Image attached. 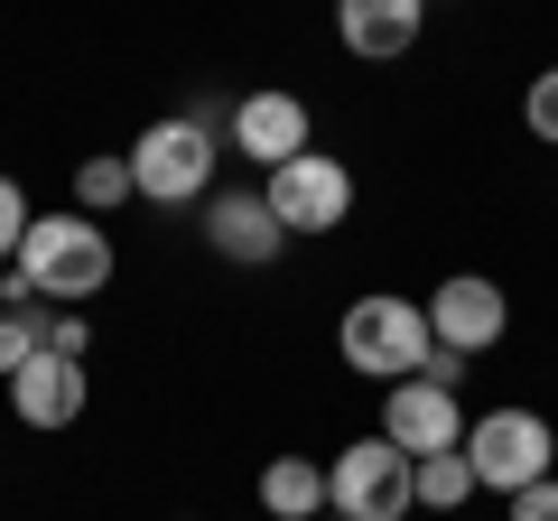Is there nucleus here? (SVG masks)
I'll return each instance as SVG.
<instances>
[{
	"instance_id": "nucleus-2",
	"label": "nucleus",
	"mask_w": 558,
	"mask_h": 521,
	"mask_svg": "<svg viewBox=\"0 0 558 521\" xmlns=\"http://www.w3.org/2000/svg\"><path fill=\"white\" fill-rule=\"evenodd\" d=\"M336 354H344V373H363V381H410L418 363H428V307L418 299H391V289H373V299H354L344 307V326H336Z\"/></svg>"
},
{
	"instance_id": "nucleus-20",
	"label": "nucleus",
	"mask_w": 558,
	"mask_h": 521,
	"mask_svg": "<svg viewBox=\"0 0 558 521\" xmlns=\"http://www.w3.org/2000/svg\"><path fill=\"white\" fill-rule=\"evenodd\" d=\"M84 344H94V326H84V317H47V354H75L84 363Z\"/></svg>"
},
{
	"instance_id": "nucleus-4",
	"label": "nucleus",
	"mask_w": 558,
	"mask_h": 521,
	"mask_svg": "<svg viewBox=\"0 0 558 521\" xmlns=\"http://www.w3.org/2000/svg\"><path fill=\"white\" fill-rule=\"evenodd\" d=\"M465 465H475V494H521V484L558 475V428L539 410H484L465 420Z\"/></svg>"
},
{
	"instance_id": "nucleus-22",
	"label": "nucleus",
	"mask_w": 558,
	"mask_h": 521,
	"mask_svg": "<svg viewBox=\"0 0 558 521\" xmlns=\"http://www.w3.org/2000/svg\"><path fill=\"white\" fill-rule=\"evenodd\" d=\"M326 521H344V512H326Z\"/></svg>"
},
{
	"instance_id": "nucleus-7",
	"label": "nucleus",
	"mask_w": 558,
	"mask_h": 521,
	"mask_svg": "<svg viewBox=\"0 0 558 521\" xmlns=\"http://www.w3.org/2000/svg\"><path fill=\"white\" fill-rule=\"evenodd\" d=\"M512 336V299H502L484 270H457V280L428 289V344H447V354H484V344Z\"/></svg>"
},
{
	"instance_id": "nucleus-14",
	"label": "nucleus",
	"mask_w": 558,
	"mask_h": 521,
	"mask_svg": "<svg viewBox=\"0 0 558 521\" xmlns=\"http://www.w3.org/2000/svg\"><path fill=\"white\" fill-rule=\"evenodd\" d=\"M410 494L428 502V512H457V502H475V465H465V447L418 457V465H410Z\"/></svg>"
},
{
	"instance_id": "nucleus-16",
	"label": "nucleus",
	"mask_w": 558,
	"mask_h": 521,
	"mask_svg": "<svg viewBox=\"0 0 558 521\" xmlns=\"http://www.w3.org/2000/svg\"><path fill=\"white\" fill-rule=\"evenodd\" d=\"M38 344H47V317H38V307H0V381L20 373Z\"/></svg>"
},
{
	"instance_id": "nucleus-11",
	"label": "nucleus",
	"mask_w": 558,
	"mask_h": 521,
	"mask_svg": "<svg viewBox=\"0 0 558 521\" xmlns=\"http://www.w3.org/2000/svg\"><path fill=\"white\" fill-rule=\"evenodd\" d=\"M233 149L252 168H289L307 149V102L289 94V84H260V94L233 102Z\"/></svg>"
},
{
	"instance_id": "nucleus-10",
	"label": "nucleus",
	"mask_w": 558,
	"mask_h": 521,
	"mask_svg": "<svg viewBox=\"0 0 558 521\" xmlns=\"http://www.w3.org/2000/svg\"><path fill=\"white\" fill-rule=\"evenodd\" d=\"M279 242H289V233H279V215H270L260 186H215V196H205V252L260 270V260H279Z\"/></svg>"
},
{
	"instance_id": "nucleus-13",
	"label": "nucleus",
	"mask_w": 558,
	"mask_h": 521,
	"mask_svg": "<svg viewBox=\"0 0 558 521\" xmlns=\"http://www.w3.org/2000/svg\"><path fill=\"white\" fill-rule=\"evenodd\" d=\"M260 512H270V521H326V465L270 457V465H260Z\"/></svg>"
},
{
	"instance_id": "nucleus-17",
	"label": "nucleus",
	"mask_w": 558,
	"mask_h": 521,
	"mask_svg": "<svg viewBox=\"0 0 558 521\" xmlns=\"http://www.w3.org/2000/svg\"><path fill=\"white\" fill-rule=\"evenodd\" d=\"M28 223H38V205H28V186H20V178H0V260H20Z\"/></svg>"
},
{
	"instance_id": "nucleus-12",
	"label": "nucleus",
	"mask_w": 558,
	"mask_h": 521,
	"mask_svg": "<svg viewBox=\"0 0 558 521\" xmlns=\"http://www.w3.org/2000/svg\"><path fill=\"white\" fill-rule=\"evenodd\" d=\"M418 28H428V0H336V38L354 47L363 65H391L418 47Z\"/></svg>"
},
{
	"instance_id": "nucleus-18",
	"label": "nucleus",
	"mask_w": 558,
	"mask_h": 521,
	"mask_svg": "<svg viewBox=\"0 0 558 521\" xmlns=\"http://www.w3.org/2000/svg\"><path fill=\"white\" fill-rule=\"evenodd\" d=\"M521 121H531L539 141L558 149V65H549V75H531V94H521Z\"/></svg>"
},
{
	"instance_id": "nucleus-15",
	"label": "nucleus",
	"mask_w": 558,
	"mask_h": 521,
	"mask_svg": "<svg viewBox=\"0 0 558 521\" xmlns=\"http://www.w3.org/2000/svg\"><path fill=\"white\" fill-rule=\"evenodd\" d=\"M131 196V159H84L75 168V215H112Z\"/></svg>"
},
{
	"instance_id": "nucleus-6",
	"label": "nucleus",
	"mask_w": 558,
	"mask_h": 521,
	"mask_svg": "<svg viewBox=\"0 0 558 521\" xmlns=\"http://www.w3.org/2000/svg\"><path fill=\"white\" fill-rule=\"evenodd\" d=\"M260 196H270L279 233H336V223L354 215V168L326 159V149H299L289 168H270V178H260Z\"/></svg>"
},
{
	"instance_id": "nucleus-5",
	"label": "nucleus",
	"mask_w": 558,
	"mask_h": 521,
	"mask_svg": "<svg viewBox=\"0 0 558 521\" xmlns=\"http://www.w3.org/2000/svg\"><path fill=\"white\" fill-rule=\"evenodd\" d=\"M410 465L418 457H400L381 428H373V438H354L336 465H326V512H344V521H410L418 512Z\"/></svg>"
},
{
	"instance_id": "nucleus-19",
	"label": "nucleus",
	"mask_w": 558,
	"mask_h": 521,
	"mask_svg": "<svg viewBox=\"0 0 558 521\" xmlns=\"http://www.w3.org/2000/svg\"><path fill=\"white\" fill-rule=\"evenodd\" d=\"M502 502H512V521H558V475L521 484V494H502Z\"/></svg>"
},
{
	"instance_id": "nucleus-21",
	"label": "nucleus",
	"mask_w": 558,
	"mask_h": 521,
	"mask_svg": "<svg viewBox=\"0 0 558 521\" xmlns=\"http://www.w3.org/2000/svg\"><path fill=\"white\" fill-rule=\"evenodd\" d=\"M410 381H447V391H457V381H465V354H447V344H428V363H418Z\"/></svg>"
},
{
	"instance_id": "nucleus-1",
	"label": "nucleus",
	"mask_w": 558,
	"mask_h": 521,
	"mask_svg": "<svg viewBox=\"0 0 558 521\" xmlns=\"http://www.w3.org/2000/svg\"><path fill=\"white\" fill-rule=\"evenodd\" d=\"M28 280V299H94L102 280H112V233H102L94 215H38L20 242V260H10Z\"/></svg>"
},
{
	"instance_id": "nucleus-9",
	"label": "nucleus",
	"mask_w": 558,
	"mask_h": 521,
	"mask_svg": "<svg viewBox=\"0 0 558 521\" xmlns=\"http://www.w3.org/2000/svg\"><path fill=\"white\" fill-rule=\"evenodd\" d=\"M381 438L400 457H438V447H465V410L447 381H391V401H381Z\"/></svg>"
},
{
	"instance_id": "nucleus-8",
	"label": "nucleus",
	"mask_w": 558,
	"mask_h": 521,
	"mask_svg": "<svg viewBox=\"0 0 558 521\" xmlns=\"http://www.w3.org/2000/svg\"><path fill=\"white\" fill-rule=\"evenodd\" d=\"M84 401H94V373H84L75 354H28L20 373H10V410H20V428H47V438H57V428H75L84 420Z\"/></svg>"
},
{
	"instance_id": "nucleus-3",
	"label": "nucleus",
	"mask_w": 558,
	"mask_h": 521,
	"mask_svg": "<svg viewBox=\"0 0 558 521\" xmlns=\"http://www.w3.org/2000/svg\"><path fill=\"white\" fill-rule=\"evenodd\" d=\"M215 186V131L196 112H168L131 141V196L140 205H196Z\"/></svg>"
}]
</instances>
